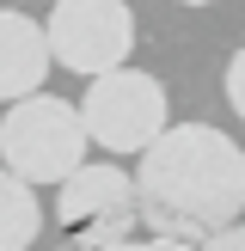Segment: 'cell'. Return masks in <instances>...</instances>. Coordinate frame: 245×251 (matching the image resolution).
Listing matches in <instances>:
<instances>
[{
	"instance_id": "6da1fadb",
	"label": "cell",
	"mask_w": 245,
	"mask_h": 251,
	"mask_svg": "<svg viewBox=\"0 0 245 251\" xmlns=\"http://www.w3.org/2000/svg\"><path fill=\"white\" fill-rule=\"evenodd\" d=\"M135 190H141V221L153 233L202 245L245 208V147L215 123H172L141 153Z\"/></svg>"
},
{
	"instance_id": "7a4b0ae2",
	"label": "cell",
	"mask_w": 245,
	"mask_h": 251,
	"mask_svg": "<svg viewBox=\"0 0 245 251\" xmlns=\"http://www.w3.org/2000/svg\"><path fill=\"white\" fill-rule=\"evenodd\" d=\"M86 117L55 92H31L0 117V166L24 184H68L86 166Z\"/></svg>"
},
{
	"instance_id": "3957f363",
	"label": "cell",
	"mask_w": 245,
	"mask_h": 251,
	"mask_svg": "<svg viewBox=\"0 0 245 251\" xmlns=\"http://www.w3.org/2000/svg\"><path fill=\"white\" fill-rule=\"evenodd\" d=\"M55 227L68 233V251H104L117 239H129L141 221V190L122 166L110 159H86L68 184H55Z\"/></svg>"
},
{
	"instance_id": "277c9868",
	"label": "cell",
	"mask_w": 245,
	"mask_h": 251,
	"mask_svg": "<svg viewBox=\"0 0 245 251\" xmlns=\"http://www.w3.org/2000/svg\"><path fill=\"white\" fill-rule=\"evenodd\" d=\"M80 117L86 135H92L104 153H147L159 135L172 129V110H166V86L141 68H117V74H98L80 98Z\"/></svg>"
},
{
	"instance_id": "5b68a950",
	"label": "cell",
	"mask_w": 245,
	"mask_h": 251,
	"mask_svg": "<svg viewBox=\"0 0 245 251\" xmlns=\"http://www.w3.org/2000/svg\"><path fill=\"white\" fill-rule=\"evenodd\" d=\"M43 31H49V55L68 74L98 80V74L129 68L135 12H129V0H55Z\"/></svg>"
},
{
	"instance_id": "8992f818",
	"label": "cell",
	"mask_w": 245,
	"mask_h": 251,
	"mask_svg": "<svg viewBox=\"0 0 245 251\" xmlns=\"http://www.w3.org/2000/svg\"><path fill=\"white\" fill-rule=\"evenodd\" d=\"M49 31L19 6H0V98L19 104V98L43 92L49 80Z\"/></svg>"
},
{
	"instance_id": "52a82bcc",
	"label": "cell",
	"mask_w": 245,
	"mask_h": 251,
	"mask_svg": "<svg viewBox=\"0 0 245 251\" xmlns=\"http://www.w3.org/2000/svg\"><path fill=\"white\" fill-rule=\"evenodd\" d=\"M43 239V202L24 178L0 166V251H31Z\"/></svg>"
},
{
	"instance_id": "ba28073f",
	"label": "cell",
	"mask_w": 245,
	"mask_h": 251,
	"mask_svg": "<svg viewBox=\"0 0 245 251\" xmlns=\"http://www.w3.org/2000/svg\"><path fill=\"white\" fill-rule=\"evenodd\" d=\"M104 251H196L190 239H172V233H153V227H135L129 239H117V245H104Z\"/></svg>"
},
{
	"instance_id": "9c48e42d",
	"label": "cell",
	"mask_w": 245,
	"mask_h": 251,
	"mask_svg": "<svg viewBox=\"0 0 245 251\" xmlns=\"http://www.w3.org/2000/svg\"><path fill=\"white\" fill-rule=\"evenodd\" d=\"M227 104L245 117V49H233V61H227Z\"/></svg>"
},
{
	"instance_id": "30bf717a",
	"label": "cell",
	"mask_w": 245,
	"mask_h": 251,
	"mask_svg": "<svg viewBox=\"0 0 245 251\" xmlns=\"http://www.w3.org/2000/svg\"><path fill=\"white\" fill-rule=\"evenodd\" d=\"M196 251H245V227H239V221H233V227H220V233H208V239L196 245Z\"/></svg>"
},
{
	"instance_id": "8fae6325",
	"label": "cell",
	"mask_w": 245,
	"mask_h": 251,
	"mask_svg": "<svg viewBox=\"0 0 245 251\" xmlns=\"http://www.w3.org/2000/svg\"><path fill=\"white\" fill-rule=\"evenodd\" d=\"M178 6H215V0H178Z\"/></svg>"
}]
</instances>
